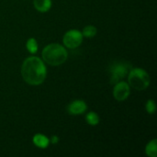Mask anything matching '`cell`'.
<instances>
[{
  "label": "cell",
  "instance_id": "6da1fadb",
  "mask_svg": "<svg viewBox=\"0 0 157 157\" xmlns=\"http://www.w3.org/2000/svg\"><path fill=\"white\" fill-rule=\"evenodd\" d=\"M21 75L26 83L30 86L42 84L47 75L44 63L36 56L27 58L21 66Z\"/></svg>",
  "mask_w": 157,
  "mask_h": 157
},
{
  "label": "cell",
  "instance_id": "7a4b0ae2",
  "mask_svg": "<svg viewBox=\"0 0 157 157\" xmlns=\"http://www.w3.org/2000/svg\"><path fill=\"white\" fill-rule=\"evenodd\" d=\"M68 57L67 51L58 43H52L42 50V58L50 65L57 66L63 63Z\"/></svg>",
  "mask_w": 157,
  "mask_h": 157
},
{
  "label": "cell",
  "instance_id": "3957f363",
  "mask_svg": "<svg viewBox=\"0 0 157 157\" xmlns=\"http://www.w3.org/2000/svg\"><path fill=\"white\" fill-rule=\"evenodd\" d=\"M128 81L129 85L139 91L146 89L150 85L149 75L141 68H132L129 72Z\"/></svg>",
  "mask_w": 157,
  "mask_h": 157
},
{
  "label": "cell",
  "instance_id": "277c9868",
  "mask_svg": "<svg viewBox=\"0 0 157 157\" xmlns=\"http://www.w3.org/2000/svg\"><path fill=\"white\" fill-rule=\"evenodd\" d=\"M131 69H132V66L128 63H125V62L114 63L109 69L110 84L115 85L116 83L124 79L127 76V75L129 74Z\"/></svg>",
  "mask_w": 157,
  "mask_h": 157
},
{
  "label": "cell",
  "instance_id": "5b68a950",
  "mask_svg": "<svg viewBox=\"0 0 157 157\" xmlns=\"http://www.w3.org/2000/svg\"><path fill=\"white\" fill-rule=\"evenodd\" d=\"M63 44L69 49H75L83 41V34L77 29L68 30L63 36Z\"/></svg>",
  "mask_w": 157,
  "mask_h": 157
},
{
  "label": "cell",
  "instance_id": "8992f818",
  "mask_svg": "<svg viewBox=\"0 0 157 157\" xmlns=\"http://www.w3.org/2000/svg\"><path fill=\"white\" fill-rule=\"evenodd\" d=\"M131 90L130 86L125 82H118L115 84L113 88V96L118 101H123L130 96Z\"/></svg>",
  "mask_w": 157,
  "mask_h": 157
},
{
  "label": "cell",
  "instance_id": "52a82bcc",
  "mask_svg": "<svg viewBox=\"0 0 157 157\" xmlns=\"http://www.w3.org/2000/svg\"><path fill=\"white\" fill-rule=\"evenodd\" d=\"M87 109L86 103L83 100H75L68 106V112L71 115L83 114Z\"/></svg>",
  "mask_w": 157,
  "mask_h": 157
},
{
  "label": "cell",
  "instance_id": "ba28073f",
  "mask_svg": "<svg viewBox=\"0 0 157 157\" xmlns=\"http://www.w3.org/2000/svg\"><path fill=\"white\" fill-rule=\"evenodd\" d=\"M33 144L39 147V148H47L50 144V139L48 137H46L45 135L43 134H40V133H38V134H35L33 139Z\"/></svg>",
  "mask_w": 157,
  "mask_h": 157
},
{
  "label": "cell",
  "instance_id": "9c48e42d",
  "mask_svg": "<svg viewBox=\"0 0 157 157\" xmlns=\"http://www.w3.org/2000/svg\"><path fill=\"white\" fill-rule=\"evenodd\" d=\"M35 8L41 13L47 12L50 10L52 6V1L51 0H34L33 1Z\"/></svg>",
  "mask_w": 157,
  "mask_h": 157
},
{
  "label": "cell",
  "instance_id": "30bf717a",
  "mask_svg": "<svg viewBox=\"0 0 157 157\" xmlns=\"http://www.w3.org/2000/svg\"><path fill=\"white\" fill-rule=\"evenodd\" d=\"M146 155L150 157H156L157 155V140H152L146 145L145 148Z\"/></svg>",
  "mask_w": 157,
  "mask_h": 157
},
{
  "label": "cell",
  "instance_id": "8fae6325",
  "mask_svg": "<svg viewBox=\"0 0 157 157\" xmlns=\"http://www.w3.org/2000/svg\"><path fill=\"white\" fill-rule=\"evenodd\" d=\"M86 122L89 125H93V126L98 124V122H99V117H98V115L96 112H93V111H91L88 114H86Z\"/></svg>",
  "mask_w": 157,
  "mask_h": 157
},
{
  "label": "cell",
  "instance_id": "7c38bea8",
  "mask_svg": "<svg viewBox=\"0 0 157 157\" xmlns=\"http://www.w3.org/2000/svg\"><path fill=\"white\" fill-rule=\"evenodd\" d=\"M97 31L98 30H97L96 27L89 25V26H86V27L84 28V29L82 31V34H83V36H85L86 38H92L97 34Z\"/></svg>",
  "mask_w": 157,
  "mask_h": 157
},
{
  "label": "cell",
  "instance_id": "4fadbf2b",
  "mask_svg": "<svg viewBox=\"0 0 157 157\" xmlns=\"http://www.w3.org/2000/svg\"><path fill=\"white\" fill-rule=\"evenodd\" d=\"M27 49L28 51L30 52V53H36L37 51H38V43H37V40L34 39V38H30L27 41Z\"/></svg>",
  "mask_w": 157,
  "mask_h": 157
},
{
  "label": "cell",
  "instance_id": "5bb4252c",
  "mask_svg": "<svg viewBox=\"0 0 157 157\" xmlns=\"http://www.w3.org/2000/svg\"><path fill=\"white\" fill-rule=\"evenodd\" d=\"M146 110L149 114H154L155 112V109H156V107H155V103L154 100H148L147 103H146Z\"/></svg>",
  "mask_w": 157,
  "mask_h": 157
},
{
  "label": "cell",
  "instance_id": "9a60e30c",
  "mask_svg": "<svg viewBox=\"0 0 157 157\" xmlns=\"http://www.w3.org/2000/svg\"><path fill=\"white\" fill-rule=\"evenodd\" d=\"M59 142V137H57V136H52V138H51V140H50V143H52V144H56L57 143Z\"/></svg>",
  "mask_w": 157,
  "mask_h": 157
}]
</instances>
